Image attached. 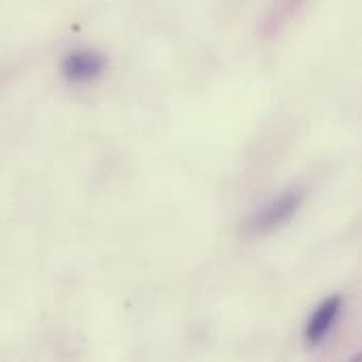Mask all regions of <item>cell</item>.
<instances>
[{
	"mask_svg": "<svg viewBox=\"0 0 362 362\" xmlns=\"http://www.w3.org/2000/svg\"><path fill=\"white\" fill-rule=\"evenodd\" d=\"M312 0H269L263 19H261V28L259 34L265 40H276L280 38L310 6Z\"/></svg>",
	"mask_w": 362,
	"mask_h": 362,
	"instance_id": "3",
	"label": "cell"
},
{
	"mask_svg": "<svg viewBox=\"0 0 362 362\" xmlns=\"http://www.w3.org/2000/svg\"><path fill=\"white\" fill-rule=\"evenodd\" d=\"M108 59L93 47H76L62 59V76L70 85H89L104 76Z\"/></svg>",
	"mask_w": 362,
	"mask_h": 362,
	"instance_id": "2",
	"label": "cell"
},
{
	"mask_svg": "<svg viewBox=\"0 0 362 362\" xmlns=\"http://www.w3.org/2000/svg\"><path fill=\"white\" fill-rule=\"evenodd\" d=\"M341 310H344V299L339 295H333V297L325 299L322 303H318L305 322V331H303L305 344L308 346L322 344L335 329V325L341 316Z\"/></svg>",
	"mask_w": 362,
	"mask_h": 362,
	"instance_id": "4",
	"label": "cell"
},
{
	"mask_svg": "<svg viewBox=\"0 0 362 362\" xmlns=\"http://www.w3.org/2000/svg\"><path fill=\"white\" fill-rule=\"evenodd\" d=\"M303 204H305V189L291 187V189L282 191L280 195L261 204L248 218L246 231L250 235H269L276 229L291 223L299 214Z\"/></svg>",
	"mask_w": 362,
	"mask_h": 362,
	"instance_id": "1",
	"label": "cell"
}]
</instances>
